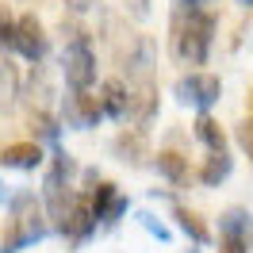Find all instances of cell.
I'll return each mask as SVG.
<instances>
[{
  "label": "cell",
  "instance_id": "11",
  "mask_svg": "<svg viewBox=\"0 0 253 253\" xmlns=\"http://www.w3.org/2000/svg\"><path fill=\"white\" fill-rule=\"evenodd\" d=\"M196 134H200V142L207 150H226V134H222V126L211 119V115H200L196 119Z\"/></svg>",
  "mask_w": 253,
  "mask_h": 253
},
{
  "label": "cell",
  "instance_id": "12",
  "mask_svg": "<svg viewBox=\"0 0 253 253\" xmlns=\"http://www.w3.org/2000/svg\"><path fill=\"white\" fill-rule=\"evenodd\" d=\"M226 176H230V158H226V150H211V158H207L200 180H204V184H219Z\"/></svg>",
  "mask_w": 253,
  "mask_h": 253
},
{
  "label": "cell",
  "instance_id": "13",
  "mask_svg": "<svg viewBox=\"0 0 253 253\" xmlns=\"http://www.w3.org/2000/svg\"><path fill=\"white\" fill-rule=\"evenodd\" d=\"M154 161H158V173H161V176H169L173 184H180V180L188 176V161L180 158V154H173V150H165V154H158Z\"/></svg>",
  "mask_w": 253,
  "mask_h": 253
},
{
  "label": "cell",
  "instance_id": "18",
  "mask_svg": "<svg viewBox=\"0 0 253 253\" xmlns=\"http://www.w3.org/2000/svg\"><path fill=\"white\" fill-rule=\"evenodd\" d=\"M12 31H16V19L8 16V8H0V46H12Z\"/></svg>",
  "mask_w": 253,
  "mask_h": 253
},
{
  "label": "cell",
  "instance_id": "26",
  "mask_svg": "<svg viewBox=\"0 0 253 253\" xmlns=\"http://www.w3.org/2000/svg\"><path fill=\"white\" fill-rule=\"evenodd\" d=\"M250 104H253V92H250Z\"/></svg>",
  "mask_w": 253,
  "mask_h": 253
},
{
  "label": "cell",
  "instance_id": "5",
  "mask_svg": "<svg viewBox=\"0 0 253 253\" xmlns=\"http://www.w3.org/2000/svg\"><path fill=\"white\" fill-rule=\"evenodd\" d=\"M12 50H19L27 62H42L46 54V31L35 16H19L16 19V31H12Z\"/></svg>",
  "mask_w": 253,
  "mask_h": 253
},
{
  "label": "cell",
  "instance_id": "14",
  "mask_svg": "<svg viewBox=\"0 0 253 253\" xmlns=\"http://www.w3.org/2000/svg\"><path fill=\"white\" fill-rule=\"evenodd\" d=\"M154 104H158V96H154V88L146 84V88H138V92L130 96V119H138V123H146L150 115H154Z\"/></svg>",
  "mask_w": 253,
  "mask_h": 253
},
{
  "label": "cell",
  "instance_id": "22",
  "mask_svg": "<svg viewBox=\"0 0 253 253\" xmlns=\"http://www.w3.org/2000/svg\"><path fill=\"white\" fill-rule=\"evenodd\" d=\"M65 4H69V8H73V12H88V8H96V4H100V0H65Z\"/></svg>",
  "mask_w": 253,
  "mask_h": 253
},
{
  "label": "cell",
  "instance_id": "23",
  "mask_svg": "<svg viewBox=\"0 0 253 253\" xmlns=\"http://www.w3.org/2000/svg\"><path fill=\"white\" fill-rule=\"evenodd\" d=\"M130 12H134V16H146V0H130Z\"/></svg>",
  "mask_w": 253,
  "mask_h": 253
},
{
  "label": "cell",
  "instance_id": "6",
  "mask_svg": "<svg viewBox=\"0 0 253 253\" xmlns=\"http://www.w3.org/2000/svg\"><path fill=\"white\" fill-rule=\"evenodd\" d=\"M104 115V108H100V96H92L88 88H77V92L65 100V119L73 126H96V119Z\"/></svg>",
  "mask_w": 253,
  "mask_h": 253
},
{
  "label": "cell",
  "instance_id": "4",
  "mask_svg": "<svg viewBox=\"0 0 253 253\" xmlns=\"http://www.w3.org/2000/svg\"><path fill=\"white\" fill-rule=\"evenodd\" d=\"M219 96H222V84H219V77H211V73H188V77L176 81V100H180V104L211 108V104H219Z\"/></svg>",
  "mask_w": 253,
  "mask_h": 253
},
{
  "label": "cell",
  "instance_id": "24",
  "mask_svg": "<svg viewBox=\"0 0 253 253\" xmlns=\"http://www.w3.org/2000/svg\"><path fill=\"white\" fill-rule=\"evenodd\" d=\"M180 4H184V8H204L207 0H180Z\"/></svg>",
  "mask_w": 253,
  "mask_h": 253
},
{
  "label": "cell",
  "instance_id": "21",
  "mask_svg": "<svg viewBox=\"0 0 253 253\" xmlns=\"http://www.w3.org/2000/svg\"><path fill=\"white\" fill-rule=\"evenodd\" d=\"M138 222H142L146 230H150V234H158L161 242H165V238H169V230H165V226H161L158 219H154V215H138Z\"/></svg>",
  "mask_w": 253,
  "mask_h": 253
},
{
  "label": "cell",
  "instance_id": "10",
  "mask_svg": "<svg viewBox=\"0 0 253 253\" xmlns=\"http://www.w3.org/2000/svg\"><path fill=\"white\" fill-rule=\"evenodd\" d=\"M100 108H104V115H111V119H126V115H130V92H126L119 81H104Z\"/></svg>",
  "mask_w": 253,
  "mask_h": 253
},
{
  "label": "cell",
  "instance_id": "25",
  "mask_svg": "<svg viewBox=\"0 0 253 253\" xmlns=\"http://www.w3.org/2000/svg\"><path fill=\"white\" fill-rule=\"evenodd\" d=\"M238 4H242V8H253V0H238Z\"/></svg>",
  "mask_w": 253,
  "mask_h": 253
},
{
  "label": "cell",
  "instance_id": "9",
  "mask_svg": "<svg viewBox=\"0 0 253 253\" xmlns=\"http://www.w3.org/2000/svg\"><path fill=\"white\" fill-rule=\"evenodd\" d=\"M0 161H4V169H23L27 173V169L42 165V150H39V142H16L0 154Z\"/></svg>",
  "mask_w": 253,
  "mask_h": 253
},
{
  "label": "cell",
  "instance_id": "16",
  "mask_svg": "<svg viewBox=\"0 0 253 253\" xmlns=\"http://www.w3.org/2000/svg\"><path fill=\"white\" fill-rule=\"evenodd\" d=\"M19 96V77H16V69L8 62H0V104L4 108H12V100Z\"/></svg>",
  "mask_w": 253,
  "mask_h": 253
},
{
  "label": "cell",
  "instance_id": "20",
  "mask_svg": "<svg viewBox=\"0 0 253 253\" xmlns=\"http://www.w3.org/2000/svg\"><path fill=\"white\" fill-rule=\"evenodd\" d=\"M31 126H39V134H42V138H54V134H58L54 119H50V115H42V111H39V115L31 119Z\"/></svg>",
  "mask_w": 253,
  "mask_h": 253
},
{
  "label": "cell",
  "instance_id": "7",
  "mask_svg": "<svg viewBox=\"0 0 253 253\" xmlns=\"http://www.w3.org/2000/svg\"><path fill=\"white\" fill-rule=\"evenodd\" d=\"M62 226V234L69 238V242H84V238L96 230V219H92V204L84 200V196H77L73 200V207L65 211V219L58 222Z\"/></svg>",
  "mask_w": 253,
  "mask_h": 253
},
{
  "label": "cell",
  "instance_id": "15",
  "mask_svg": "<svg viewBox=\"0 0 253 253\" xmlns=\"http://www.w3.org/2000/svg\"><path fill=\"white\" fill-rule=\"evenodd\" d=\"M176 219H180V226H184V234H192V242H211V230H207L204 222H200V215L196 211H184V207H176Z\"/></svg>",
  "mask_w": 253,
  "mask_h": 253
},
{
  "label": "cell",
  "instance_id": "19",
  "mask_svg": "<svg viewBox=\"0 0 253 253\" xmlns=\"http://www.w3.org/2000/svg\"><path fill=\"white\" fill-rule=\"evenodd\" d=\"M238 142H242V150H246V154L253 158V115H250V119H246L242 126H238Z\"/></svg>",
  "mask_w": 253,
  "mask_h": 253
},
{
  "label": "cell",
  "instance_id": "2",
  "mask_svg": "<svg viewBox=\"0 0 253 253\" xmlns=\"http://www.w3.org/2000/svg\"><path fill=\"white\" fill-rule=\"evenodd\" d=\"M12 211H16V219H12V238H8L4 253H16V246L39 242V238L46 234V222H42V215H39V207H35V200L27 196V192H23V196H16Z\"/></svg>",
  "mask_w": 253,
  "mask_h": 253
},
{
  "label": "cell",
  "instance_id": "1",
  "mask_svg": "<svg viewBox=\"0 0 253 253\" xmlns=\"http://www.w3.org/2000/svg\"><path fill=\"white\" fill-rule=\"evenodd\" d=\"M211 35H215V16L204 8H188L173 27V54L188 65H204L211 50Z\"/></svg>",
  "mask_w": 253,
  "mask_h": 253
},
{
  "label": "cell",
  "instance_id": "8",
  "mask_svg": "<svg viewBox=\"0 0 253 253\" xmlns=\"http://www.w3.org/2000/svg\"><path fill=\"white\" fill-rule=\"evenodd\" d=\"M88 204H92V219H96V222H115V219L126 211V200L115 192V184H100Z\"/></svg>",
  "mask_w": 253,
  "mask_h": 253
},
{
  "label": "cell",
  "instance_id": "3",
  "mask_svg": "<svg viewBox=\"0 0 253 253\" xmlns=\"http://www.w3.org/2000/svg\"><path fill=\"white\" fill-rule=\"evenodd\" d=\"M62 73H65V81H69L73 88H88V84L96 81V54H92V46H88L84 35H77V39L65 46Z\"/></svg>",
  "mask_w": 253,
  "mask_h": 253
},
{
  "label": "cell",
  "instance_id": "17",
  "mask_svg": "<svg viewBox=\"0 0 253 253\" xmlns=\"http://www.w3.org/2000/svg\"><path fill=\"white\" fill-rule=\"evenodd\" d=\"M219 253H246V230H222V250Z\"/></svg>",
  "mask_w": 253,
  "mask_h": 253
}]
</instances>
